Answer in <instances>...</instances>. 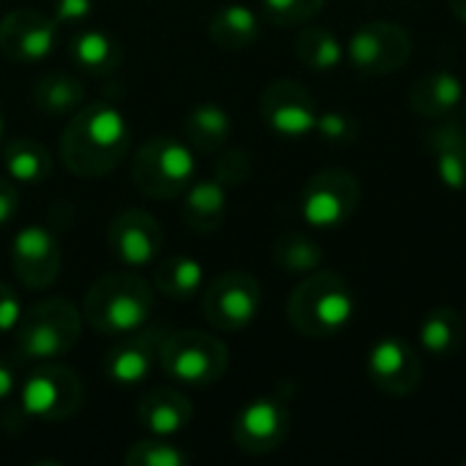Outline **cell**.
<instances>
[{
	"label": "cell",
	"instance_id": "cell-1",
	"mask_svg": "<svg viewBox=\"0 0 466 466\" xmlns=\"http://www.w3.org/2000/svg\"><path fill=\"white\" fill-rule=\"evenodd\" d=\"M131 147V123L112 101L79 106L60 134V161L79 177L112 172Z\"/></svg>",
	"mask_w": 466,
	"mask_h": 466
},
{
	"label": "cell",
	"instance_id": "cell-2",
	"mask_svg": "<svg viewBox=\"0 0 466 466\" xmlns=\"http://www.w3.org/2000/svg\"><path fill=\"white\" fill-rule=\"evenodd\" d=\"M156 309V289L131 270L96 279L82 300V317L101 336H126L145 328Z\"/></svg>",
	"mask_w": 466,
	"mask_h": 466
},
{
	"label": "cell",
	"instance_id": "cell-3",
	"mask_svg": "<svg viewBox=\"0 0 466 466\" xmlns=\"http://www.w3.org/2000/svg\"><path fill=\"white\" fill-rule=\"evenodd\" d=\"M355 309L358 300L344 276L314 270L292 289L287 300V319L306 339H333L347 330Z\"/></svg>",
	"mask_w": 466,
	"mask_h": 466
},
{
	"label": "cell",
	"instance_id": "cell-4",
	"mask_svg": "<svg viewBox=\"0 0 466 466\" xmlns=\"http://www.w3.org/2000/svg\"><path fill=\"white\" fill-rule=\"evenodd\" d=\"M82 311L63 298H46L22 311L14 330V352L27 363H46L68 355L82 336Z\"/></svg>",
	"mask_w": 466,
	"mask_h": 466
},
{
	"label": "cell",
	"instance_id": "cell-5",
	"mask_svg": "<svg viewBox=\"0 0 466 466\" xmlns=\"http://www.w3.org/2000/svg\"><path fill=\"white\" fill-rule=\"evenodd\" d=\"M197 150L188 139L169 134L150 137L139 145L131 161V180L150 199H175L197 180Z\"/></svg>",
	"mask_w": 466,
	"mask_h": 466
},
{
	"label": "cell",
	"instance_id": "cell-6",
	"mask_svg": "<svg viewBox=\"0 0 466 466\" xmlns=\"http://www.w3.org/2000/svg\"><path fill=\"white\" fill-rule=\"evenodd\" d=\"M19 415L38 423H60L76 415L85 399L79 374L57 360L38 363L14 393Z\"/></svg>",
	"mask_w": 466,
	"mask_h": 466
},
{
	"label": "cell",
	"instance_id": "cell-7",
	"mask_svg": "<svg viewBox=\"0 0 466 466\" xmlns=\"http://www.w3.org/2000/svg\"><path fill=\"white\" fill-rule=\"evenodd\" d=\"M158 366L180 385H216L229 369L227 344L205 330H172L161 341Z\"/></svg>",
	"mask_w": 466,
	"mask_h": 466
},
{
	"label": "cell",
	"instance_id": "cell-8",
	"mask_svg": "<svg viewBox=\"0 0 466 466\" xmlns=\"http://www.w3.org/2000/svg\"><path fill=\"white\" fill-rule=\"evenodd\" d=\"M360 205V183L341 167L322 169L309 177L300 197L303 221L314 229L344 227Z\"/></svg>",
	"mask_w": 466,
	"mask_h": 466
},
{
	"label": "cell",
	"instance_id": "cell-9",
	"mask_svg": "<svg viewBox=\"0 0 466 466\" xmlns=\"http://www.w3.org/2000/svg\"><path fill=\"white\" fill-rule=\"evenodd\" d=\"M347 57L360 76H388L412 57V35L399 22L374 19L352 33Z\"/></svg>",
	"mask_w": 466,
	"mask_h": 466
},
{
	"label": "cell",
	"instance_id": "cell-10",
	"mask_svg": "<svg viewBox=\"0 0 466 466\" xmlns=\"http://www.w3.org/2000/svg\"><path fill=\"white\" fill-rule=\"evenodd\" d=\"M262 309V287L251 273L227 270L210 281L202 295V314L205 319L221 330L235 333L248 328Z\"/></svg>",
	"mask_w": 466,
	"mask_h": 466
},
{
	"label": "cell",
	"instance_id": "cell-11",
	"mask_svg": "<svg viewBox=\"0 0 466 466\" xmlns=\"http://www.w3.org/2000/svg\"><path fill=\"white\" fill-rule=\"evenodd\" d=\"M259 115L265 126L281 139H303L317 128V101L298 79H276L262 90Z\"/></svg>",
	"mask_w": 466,
	"mask_h": 466
},
{
	"label": "cell",
	"instance_id": "cell-12",
	"mask_svg": "<svg viewBox=\"0 0 466 466\" xmlns=\"http://www.w3.org/2000/svg\"><path fill=\"white\" fill-rule=\"evenodd\" d=\"M289 426V407L276 396H259L235 415L232 442L248 456H268L284 445Z\"/></svg>",
	"mask_w": 466,
	"mask_h": 466
},
{
	"label": "cell",
	"instance_id": "cell-13",
	"mask_svg": "<svg viewBox=\"0 0 466 466\" xmlns=\"http://www.w3.org/2000/svg\"><path fill=\"white\" fill-rule=\"evenodd\" d=\"M106 246L112 257L128 270L147 268L158 259L164 248V229L158 218L147 210L128 208L117 213L106 227Z\"/></svg>",
	"mask_w": 466,
	"mask_h": 466
},
{
	"label": "cell",
	"instance_id": "cell-14",
	"mask_svg": "<svg viewBox=\"0 0 466 466\" xmlns=\"http://www.w3.org/2000/svg\"><path fill=\"white\" fill-rule=\"evenodd\" d=\"M57 22L35 8H11L0 19V55L14 63H41L57 46Z\"/></svg>",
	"mask_w": 466,
	"mask_h": 466
},
{
	"label": "cell",
	"instance_id": "cell-15",
	"mask_svg": "<svg viewBox=\"0 0 466 466\" xmlns=\"http://www.w3.org/2000/svg\"><path fill=\"white\" fill-rule=\"evenodd\" d=\"M63 265V251L57 238L41 227L27 224L11 240V268L19 284L27 289H46L57 281Z\"/></svg>",
	"mask_w": 466,
	"mask_h": 466
},
{
	"label": "cell",
	"instance_id": "cell-16",
	"mask_svg": "<svg viewBox=\"0 0 466 466\" xmlns=\"http://www.w3.org/2000/svg\"><path fill=\"white\" fill-rule=\"evenodd\" d=\"M369 380L380 393L393 399L415 393L423 380L420 352L407 339H380L369 352Z\"/></svg>",
	"mask_w": 466,
	"mask_h": 466
},
{
	"label": "cell",
	"instance_id": "cell-17",
	"mask_svg": "<svg viewBox=\"0 0 466 466\" xmlns=\"http://www.w3.org/2000/svg\"><path fill=\"white\" fill-rule=\"evenodd\" d=\"M164 336H167V330H161V328H139L134 333L117 336V341L109 347V352L104 358L106 380L120 388L142 385L158 363Z\"/></svg>",
	"mask_w": 466,
	"mask_h": 466
},
{
	"label": "cell",
	"instance_id": "cell-18",
	"mask_svg": "<svg viewBox=\"0 0 466 466\" xmlns=\"http://www.w3.org/2000/svg\"><path fill=\"white\" fill-rule=\"evenodd\" d=\"M194 418L191 401L175 388H153L137 404V423L150 437H175Z\"/></svg>",
	"mask_w": 466,
	"mask_h": 466
},
{
	"label": "cell",
	"instance_id": "cell-19",
	"mask_svg": "<svg viewBox=\"0 0 466 466\" xmlns=\"http://www.w3.org/2000/svg\"><path fill=\"white\" fill-rule=\"evenodd\" d=\"M464 96V82L453 71L440 68V71H429L415 79V85L410 90V106L415 109V115L434 123V120L453 117L456 109H461Z\"/></svg>",
	"mask_w": 466,
	"mask_h": 466
},
{
	"label": "cell",
	"instance_id": "cell-20",
	"mask_svg": "<svg viewBox=\"0 0 466 466\" xmlns=\"http://www.w3.org/2000/svg\"><path fill=\"white\" fill-rule=\"evenodd\" d=\"M426 145L434 156L437 175L445 188L466 191V128L456 120H434L426 131Z\"/></svg>",
	"mask_w": 466,
	"mask_h": 466
},
{
	"label": "cell",
	"instance_id": "cell-21",
	"mask_svg": "<svg viewBox=\"0 0 466 466\" xmlns=\"http://www.w3.org/2000/svg\"><path fill=\"white\" fill-rule=\"evenodd\" d=\"M68 55L90 76H109L123 63V46L98 27H79L68 41Z\"/></svg>",
	"mask_w": 466,
	"mask_h": 466
},
{
	"label": "cell",
	"instance_id": "cell-22",
	"mask_svg": "<svg viewBox=\"0 0 466 466\" xmlns=\"http://www.w3.org/2000/svg\"><path fill=\"white\" fill-rule=\"evenodd\" d=\"M227 186L216 177L210 180H194L183 191V221L194 232H216L224 224L227 216Z\"/></svg>",
	"mask_w": 466,
	"mask_h": 466
},
{
	"label": "cell",
	"instance_id": "cell-23",
	"mask_svg": "<svg viewBox=\"0 0 466 466\" xmlns=\"http://www.w3.org/2000/svg\"><path fill=\"white\" fill-rule=\"evenodd\" d=\"M208 35L216 46L227 52L246 49L259 38V16L246 3H227L210 16Z\"/></svg>",
	"mask_w": 466,
	"mask_h": 466
},
{
	"label": "cell",
	"instance_id": "cell-24",
	"mask_svg": "<svg viewBox=\"0 0 466 466\" xmlns=\"http://www.w3.org/2000/svg\"><path fill=\"white\" fill-rule=\"evenodd\" d=\"M420 347L437 358V360H448L453 358L466 341V319L453 309V306H440L434 311H429L420 322Z\"/></svg>",
	"mask_w": 466,
	"mask_h": 466
},
{
	"label": "cell",
	"instance_id": "cell-25",
	"mask_svg": "<svg viewBox=\"0 0 466 466\" xmlns=\"http://www.w3.org/2000/svg\"><path fill=\"white\" fill-rule=\"evenodd\" d=\"M0 161H3L5 177H11L16 186L19 183L38 186L41 180H46L52 169V156L46 145L33 137H19V139L5 142L0 150Z\"/></svg>",
	"mask_w": 466,
	"mask_h": 466
},
{
	"label": "cell",
	"instance_id": "cell-26",
	"mask_svg": "<svg viewBox=\"0 0 466 466\" xmlns=\"http://www.w3.org/2000/svg\"><path fill=\"white\" fill-rule=\"evenodd\" d=\"M232 137V117L224 106L205 101L197 104L186 117V139L199 153H218Z\"/></svg>",
	"mask_w": 466,
	"mask_h": 466
},
{
	"label": "cell",
	"instance_id": "cell-27",
	"mask_svg": "<svg viewBox=\"0 0 466 466\" xmlns=\"http://www.w3.org/2000/svg\"><path fill=\"white\" fill-rule=\"evenodd\" d=\"M85 101V85L79 76L66 71H49L44 74L33 87V104L38 112L60 117L74 115Z\"/></svg>",
	"mask_w": 466,
	"mask_h": 466
},
{
	"label": "cell",
	"instance_id": "cell-28",
	"mask_svg": "<svg viewBox=\"0 0 466 466\" xmlns=\"http://www.w3.org/2000/svg\"><path fill=\"white\" fill-rule=\"evenodd\" d=\"M202 262L188 254L167 257L153 270V289L169 300H188L202 289Z\"/></svg>",
	"mask_w": 466,
	"mask_h": 466
},
{
	"label": "cell",
	"instance_id": "cell-29",
	"mask_svg": "<svg viewBox=\"0 0 466 466\" xmlns=\"http://www.w3.org/2000/svg\"><path fill=\"white\" fill-rule=\"evenodd\" d=\"M295 55L311 71H333L341 66L347 52H344L341 41L328 27L309 25L295 35Z\"/></svg>",
	"mask_w": 466,
	"mask_h": 466
},
{
	"label": "cell",
	"instance_id": "cell-30",
	"mask_svg": "<svg viewBox=\"0 0 466 466\" xmlns=\"http://www.w3.org/2000/svg\"><path fill=\"white\" fill-rule=\"evenodd\" d=\"M322 246L303 232H287L273 243V262L289 276H309L322 268Z\"/></svg>",
	"mask_w": 466,
	"mask_h": 466
},
{
	"label": "cell",
	"instance_id": "cell-31",
	"mask_svg": "<svg viewBox=\"0 0 466 466\" xmlns=\"http://www.w3.org/2000/svg\"><path fill=\"white\" fill-rule=\"evenodd\" d=\"M126 466H186L188 464V453L180 451L177 445L169 442V437H147L134 442L126 456Z\"/></svg>",
	"mask_w": 466,
	"mask_h": 466
},
{
	"label": "cell",
	"instance_id": "cell-32",
	"mask_svg": "<svg viewBox=\"0 0 466 466\" xmlns=\"http://www.w3.org/2000/svg\"><path fill=\"white\" fill-rule=\"evenodd\" d=\"M259 5L268 22L279 27H298L311 22L325 8V0H259Z\"/></svg>",
	"mask_w": 466,
	"mask_h": 466
},
{
	"label": "cell",
	"instance_id": "cell-33",
	"mask_svg": "<svg viewBox=\"0 0 466 466\" xmlns=\"http://www.w3.org/2000/svg\"><path fill=\"white\" fill-rule=\"evenodd\" d=\"M328 145L333 147H347L360 137V123L347 115V112H319L317 128H314Z\"/></svg>",
	"mask_w": 466,
	"mask_h": 466
},
{
	"label": "cell",
	"instance_id": "cell-34",
	"mask_svg": "<svg viewBox=\"0 0 466 466\" xmlns=\"http://www.w3.org/2000/svg\"><path fill=\"white\" fill-rule=\"evenodd\" d=\"M251 169H254L251 156L246 150H240V147H232V150H227L218 158V164H216V180L224 183L227 188H238V186H246L248 183Z\"/></svg>",
	"mask_w": 466,
	"mask_h": 466
},
{
	"label": "cell",
	"instance_id": "cell-35",
	"mask_svg": "<svg viewBox=\"0 0 466 466\" xmlns=\"http://www.w3.org/2000/svg\"><path fill=\"white\" fill-rule=\"evenodd\" d=\"M22 300L16 289L5 281H0V336H14L19 319H22Z\"/></svg>",
	"mask_w": 466,
	"mask_h": 466
},
{
	"label": "cell",
	"instance_id": "cell-36",
	"mask_svg": "<svg viewBox=\"0 0 466 466\" xmlns=\"http://www.w3.org/2000/svg\"><path fill=\"white\" fill-rule=\"evenodd\" d=\"M93 14V0H55L52 3V19L57 27H76Z\"/></svg>",
	"mask_w": 466,
	"mask_h": 466
},
{
	"label": "cell",
	"instance_id": "cell-37",
	"mask_svg": "<svg viewBox=\"0 0 466 466\" xmlns=\"http://www.w3.org/2000/svg\"><path fill=\"white\" fill-rule=\"evenodd\" d=\"M16 210H19V188L11 177L0 175V227L14 221Z\"/></svg>",
	"mask_w": 466,
	"mask_h": 466
},
{
	"label": "cell",
	"instance_id": "cell-38",
	"mask_svg": "<svg viewBox=\"0 0 466 466\" xmlns=\"http://www.w3.org/2000/svg\"><path fill=\"white\" fill-rule=\"evenodd\" d=\"M19 382H16V371H14V363L0 358V404H5L8 399H14Z\"/></svg>",
	"mask_w": 466,
	"mask_h": 466
},
{
	"label": "cell",
	"instance_id": "cell-39",
	"mask_svg": "<svg viewBox=\"0 0 466 466\" xmlns=\"http://www.w3.org/2000/svg\"><path fill=\"white\" fill-rule=\"evenodd\" d=\"M448 5H451L453 16H456L459 22H464L466 25V0H448Z\"/></svg>",
	"mask_w": 466,
	"mask_h": 466
},
{
	"label": "cell",
	"instance_id": "cell-40",
	"mask_svg": "<svg viewBox=\"0 0 466 466\" xmlns=\"http://www.w3.org/2000/svg\"><path fill=\"white\" fill-rule=\"evenodd\" d=\"M3 126H5V123H3V106H0V137H3Z\"/></svg>",
	"mask_w": 466,
	"mask_h": 466
},
{
	"label": "cell",
	"instance_id": "cell-41",
	"mask_svg": "<svg viewBox=\"0 0 466 466\" xmlns=\"http://www.w3.org/2000/svg\"><path fill=\"white\" fill-rule=\"evenodd\" d=\"M461 115H464V126H466V96H464V104H461Z\"/></svg>",
	"mask_w": 466,
	"mask_h": 466
}]
</instances>
